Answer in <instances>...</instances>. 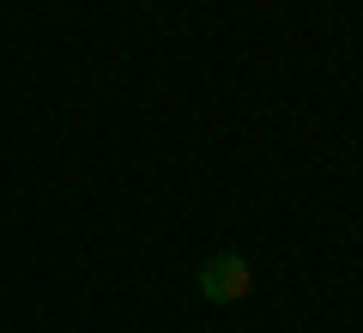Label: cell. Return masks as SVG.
I'll return each mask as SVG.
<instances>
[{"label": "cell", "instance_id": "cell-1", "mask_svg": "<svg viewBox=\"0 0 363 333\" xmlns=\"http://www.w3.org/2000/svg\"><path fill=\"white\" fill-rule=\"evenodd\" d=\"M200 297L206 303H242L248 291H255V267H248V255H236V249H218V255L200 261Z\"/></svg>", "mask_w": 363, "mask_h": 333}]
</instances>
